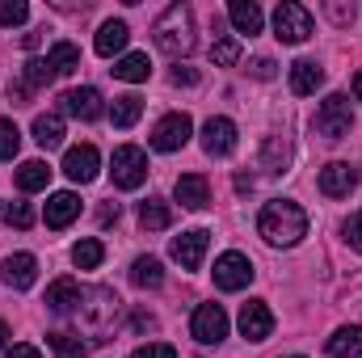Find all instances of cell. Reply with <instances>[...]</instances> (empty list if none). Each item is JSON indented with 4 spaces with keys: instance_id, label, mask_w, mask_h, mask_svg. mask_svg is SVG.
<instances>
[{
    "instance_id": "7dc6e473",
    "label": "cell",
    "mask_w": 362,
    "mask_h": 358,
    "mask_svg": "<svg viewBox=\"0 0 362 358\" xmlns=\"http://www.w3.org/2000/svg\"><path fill=\"white\" fill-rule=\"evenodd\" d=\"M0 224H8V202H0Z\"/></svg>"
},
{
    "instance_id": "ba28073f",
    "label": "cell",
    "mask_w": 362,
    "mask_h": 358,
    "mask_svg": "<svg viewBox=\"0 0 362 358\" xmlns=\"http://www.w3.org/2000/svg\"><path fill=\"white\" fill-rule=\"evenodd\" d=\"M253 282V262L245 258V253H223L219 262H215V287L219 291H245Z\"/></svg>"
},
{
    "instance_id": "3957f363",
    "label": "cell",
    "mask_w": 362,
    "mask_h": 358,
    "mask_svg": "<svg viewBox=\"0 0 362 358\" xmlns=\"http://www.w3.org/2000/svg\"><path fill=\"white\" fill-rule=\"evenodd\" d=\"M110 178H114L118 190H139V185L148 181V152L135 148V144L114 148V156H110Z\"/></svg>"
},
{
    "instance_id": "d6986e66",
    "label": "cell",
    "mask_w": 362,
    "mask_h": 358,
    "mask_svg": "<svg viewBox=\"0 0 362 358\" xmlns=\"http://www.w3.org/2000/svg\"><path fill=\"white\" fill-rule=\"evenodd\" d=\"M127 38H131V30H127V21H118V17H114V21H105V25L97 30V38H93V51L110 59V55H118V51L127 47Z\"/></svg>"
},
{
    "instance_id": "4316f807",
    "label": "cell",
    "mask_w": 362,
    "mask_h": 358,
    "mask_svg": "<svg viewBox=\"0 0 362 358\" xmlns=\"http://www.w3.org/2000/svg\"><path fill=\"white\" fill-rule=\"evenodd\" d=\"M139 114H144V101L135 97V93H127V97H114V105H110V122L114 127H135L139 122Z\"/></svg>"
},
{
    "instance_id": "60d3db41",
    "label": "cell",
    "mask_w": 362,
    "mask_h": 358,
    "mask_svg": "<svg viewBox=\"0 0 362 358\" xmlns=\"http://www.w3.org/2000/svg\"><path fill=\"white\" fill-rule=\"evenodd\" d=\"M249 72H253V76H257V81H274V59H266V55H257V59H253V68H249Z\"/></svg>"
},
{
    "instance_id": "f546056e",
    "label": "cell",
    "mask_w": 362,
    "mask_h": 358,
    "mask_svg": "<svg viewBox=\"0 0 362 358\" xmlns=\"http://www.w3.org/2000/svg\"><path fill=\"white\" fill-rule=\"evenodd\" d=\"M131 282L135 287H160L165 282V270L156 258H135V266H131Z\"/></svg>"
},
{
    "instance_id": "d590c367",
    "label": "cell",
    "mask_w": 362,
    "mask_h": 358,
    "mask_svg": "<svg viewBox=\"0 0 362 358\" xmlns=\"http://www.w3.org/2000/svg\"><path fill=\"white\" fill-rule=\"evenodd\" d=\"M286 156H291V152H286L282 139H270V144H266V169H270V173H278V169L286 165Z\"/></svg>"
},
{
    "instance_id": "c3c4849f",
    "label": "cell",
    "mask_w": 362,
    "mask_h": 358,
    "mask_svg": "<svg viewBox=\"0 0 362 358\" xmlns=\"http://www.w3.org/2000/svg\"><path fill=\"white\" fill-rule=\"evenodd\" d=\"M291 358H303V354H291Z\"/></svg>"
},
{
    "instance_id": "8992f818",
    "label": "cell",
    "mask_w": 362,
    "mask_h": 358,
    "mask_svg": "<svg viewBox=\"0 0 362 358\" xmlns=\"http://www.w3.org/2000/svg\"><path fill=\"white\" fill-rule=\"evenodd\" d=\"M189 333L202 342V346H219L228 337V312L219 304H198L194 308V321H189Z\"/></svg>"
},
{
    "instance_id": "e0dca14e",
    "label": "cell",
    "mask_w": 362,
    "mask_h": 358,
    "mask_svg": "<svg viewBox=\"0 0 362 358\" xmlns=\"http://www.w3.org/2000/svg\"><path fill=\"white\" fill-rule=\"evenodd\" d=\"M173 194H177V202L185 207V211H202V207H211V181L202 178V173H185V178H177Z\"/></svg>"
},
{
    "instance_id": "d4e9b609",
    "label": "cell",
    "mask_w": 362,
    "mask_h": 358,
    "mask_svg": "<svg viewBox=\"0 0 362 358\" xmlns=\"http://www.w3.org/2000/svg\"><path fill=\"white\" fill-rule=\"evenodd\" d=\"M34 144L47 148V152L59 148V144H64V118H59V114H38V118H34Z\"/></svg>"
},
{
    "instance_id": "603a6c76",
    "label": "cell",
    "mask_w": 362,
    "mask_h": 358,
    "mask_svg": "<svg viewBox=\"0 0 362 358\" xmlns=\"http://www.w3.org/2000/svg\"><path fill=\"white\" fill-rule=\"evenodd\" d=\"M51 185V165L47 161H25L21 169H17V190L21 194H38V190H47Z\"/></svg>"
},
{
    "instance_id": "277c9868",
    "label": "cell",
    "mask_w": 362,
    "mask_h": 358,
    "mask_svg": "<svg viewBox=\"0 0 362 358\" xmlns=\"http://www.w3.org/2000/svg\"><path fill=\"white\" fill-rule=\"evenodd\" d=\"M274 34H278V42H286V47L308 42V38H312V13H308L303 4H295V0H282V4L274 8Z\"/></svg>"
},
{
    "instance_id": "f6af8a7d",
    "label": "cell",
    "mask_w": 362,
    "mask_h": 358,
    "mask_svg": "<svg viewBox=\"0 0 362 358\" xmlns=\"http://www.w3.org/2000/svg\"><path fill=\"white\" fill-rule=\"evenodd\" d=\"M354 97H358V101H362V68H358V72H354Z\"/></svg>"
},
{
    "instance_id": "f35d334b",
    "label": "cell",
    "mask_w": 362,
    "mask_h": 358,
    "mask_svg": "<svg viewBox=\"0 0 362 358\" xmlns=\"http://www.w3.org/2000/svg\"><path fill=\"white\" fill-rule=\"evenodd\" d=\"M346 245L362 253V211H354V215L346 219Z\"/></svg>"
},
{
    "instance_id": "484cf974",
    "label": "cell",
    "mask_w": 362,
    "mask_h": 358,
    "mask_svg": "<svg viewBox=\"0 0 362 358\" xmlns=\"http://www.w3.org/2000/svg\"><path fill=\"white\" fill-rule=\"evenodd\" d=\"M47 64H51L55 76H72V72L81 68V51H76L72 42H55V47L47 51Z\"/></svg>"
},
{
    "instance_id": "9a60e30c",
    "label": "cell",
    "mask_w": 362,
    "mask_h": 358,
    "mask_svg": "<svg viewBox=\"0 0 362 358\" xmlns=\"http://www.w3.org/2000/svg\"><path fill=\"white\" fill-rule=\"evenodd\" d=\"M316 185H320V194H325V198H346V194L358 185V173H354L350 165L333 161V165H325V169H320Z\"/></svg>"
},
{
    "instance_id": "7402d4cb",
    "label": "cell",
    "mask_w": 362,
    "mask_h": 358,
    "mask_svg": "<svg viewBox=\"0 0 362 358\" xmlns=\"http://www.w3.org/2000/svg\"><path fill=\"white\" fill-rule=\"evenodd\" d=\"M325 350L333 358H358L362 354V329L358 325H346V329H337L329 342H325Z\"/></svg>"
},
{
    "instance_id": "bcb514c9",
    "label": "cell",
    "mask_w": 362,
    "mask_h": 358,
    "mask_svg": "<svg viewBox=\"0 0 362 358\" xmlns=\"http://www.w3.org/2000/svg\"><path fill=\"white\" fill-rule=\"evenodd\" d=\"M4 342H8V325L0 321V350H4Z\"/></svg>"
},
{
    "instance_id": "8fae6325",
    "label": "cell",
    "mask_w": 362,
    "mask_h": 358,
    "mask_svg": "<svg viewBox=\"0 0 362 358\" xmlns=\"http://www.w3.org/2000/svg\"><path fill=\"white\" fill-rule=\"evenodd\" d=\"M97 165H101V156H97L93 144H81V148H68V152H64V173H68V181L89 185V181L97 178Z\"/></svg>"
},
{
    "instance_id": "7c38bea8",
    "label": "cell",
    "mask_w": 362,
    "mask_h": 358,
    "mask_svg": "<svg viewBox=\"0 0 362 358\" xmlns=\"http://www.w3.org/2000/svg\"><path fill=\"white\" fill-rule=\"evenodd\" d=\"M0 278H4V287H13V291H30L34 278H38V262H34V253H13V258H4Z\"/></svg>"
},
{
    "instance_id": "1f68e13d",
    "label": "cell",
    "mask_w": 362,
    "mask_h": 358,
    "mask_svg": "<svg viewBox=\"0 0 362 358\" xmlns=\"http://www.w3.org/2000/svg\"><path fill=\"white\" fill-rule=\"evenodd\" d=\"M47 342H51L55 358H89V346L72 333H47Z\"/></svg>"
},
{
    "instance_id": "7a4b0ae2",
    "label": "cell",
    "mask_w": 362,
    "mask_h": 358,
    "mask_svg": "<svg viewBox=\"0 0 362 358\" xmlns=\"http://www.w3.org/2000/svg\"><path fill=\"white\" fill-rule=\"evenodd\" d=\"M152 38H156V47L165 51V55H189L194 51V13L185 8V4H169L165 13H160V21L152 25Z\"/></svg>"
},
{
    "instance_id": "52a82bcc",
    "label": "cell",
    "mask_w": 362,
    "mask_h": 358,
    "mask_svg": "<svg viewBox=\"0 0 362 358\" xmlns=\"http://www.w3.org/2000/svg\"><path fill=\"white\" fill-rule=\"evenodd\" d=\"M189 135H194V122H189V114H165L156 127H152V148L156 152H177L189 144Z\"/></svg>"
},
{
    "instance_id": "83f0119b",
    "label": "cell",
    "mask_w": 362,
    "mask_h": 358,
    "mask_svg": "<svg viewBox=\"0 0 362 358\" xmlns=\"http://www.w3.org/2000/svg\"><path fill=\"white\" fill-rule=\"evenodd\" d=\"M139 224H144L148 232H160V228L173 224V207H169L165 198H148V202L139 207Z\"/></svg>"
},
{
    "instance_id": "74e56055",
    "label": "cell",
    "mask_w": 362,
    "mask_h": 358,
    "mask_svg": "<svg viewBox=\"0 0 362 358\" xmlns=\"http://www.w3.org/2000/svg\"><path fill=\"white\" fill-rule=\"evenodd\" d=\"M131 358H177V350L169 342H148V346H139Z\"/></svg>"
},
{
    "instance_id": "9c48e42d",
    "label": "cell",
    "mask_w": 362,
    "mask_h": 358,
    "mask_svg": "<svg viewBox=\"0 0 362 358\" xmlns=\"http://www.w3.org/2000/svg\"><path fill=\"white\" fill-rule=\"evenodd\" d=\"M206 245H211V232H202V228H189V232L173 236L169 253H173V262H177L181 270H198V266H202V258H206Z\"/></svg>"
},
{
    "instance_id": "6da1fadb",
    "label": "cell",
    "mask_w": 362,
    "mask_h": 358,
    "mask_svg": "<svg viewBox=\"0 0 362 358\" xmlns=\"http://www.w3.org/2000/svg\"><path fill=\"white\" fill-rule=\"evenodd\" d=\"M257 232L270 245L291 249V245H299L308 236V211L299 202H291V198H274V202L262 207V215H257Z\"/></svg>"
},
{
    "instance_id": "2e32d148",
    "label": "cell",
    "mask_w": 362,
    "mask_h": 358,
    "mask_svg": "<svg viewBox=\"0 0 362 358\" xmlns=\"http://www.w3.org/2000/svg\"><path fill=\"white\" fill-rule=\"evenodd\" d=\"M81 215V198L72 194V190H59V194H51L47 198V211H42V219H47V228H68L72 219Z\"/></svg>"
},
{
    "instance_id": "5bb4252c",
    "label": "cell",
    "mask_w": 362,
    "mask_h": 358,
    "mask_svg": "<svg viewBox=\"0 0 362 358\" xmlns=\"http://www.w3.org/2000/svg\"><path fill=\"white\" fill-rule=\"evenodd\" d=\"M270 329H274V312L262 299H249V304L240 308V333H245L249 342H266Z\"/></svg>"
},
{
    "instance_id": "8d00e7d4",
    "label": "cell",
    "mask_w": 362,
    "mask_h": 358,
    "mask_svg": "<svg viewBox=\"0 0 362 358\" xmlns=\"http://www.w3.org/2000/svg\"><path fill=\"white\" fill-rule=\"evenodd\" d=\"M8 224L13 228H30L34 224V207L30 202H8Z\"/></svg>"
},
{
    "instance_id": "e575fe53",
    "label": "cell",
    "mask_w": 362,
    "mask_h": 358,
    "mask_svg": "<svg viewBox=\"0 0 362 358\" xmlns=\"http://www.w3.org/2000/svg\"><path fill=\"white\" fill-rule=\"evenodd\" d=\"M25 17H30L25 0H0V25H21Z\"/></svg>"
},
{
    "instance_id": "f1b7e54d",
    "label": "cell",
    "mask_w": 362,
    "mask_h": 358,
    "mask_svg": "<svg viewBox=\"0 0 362 358\" xmlns=\"http://www.w3.org/2000/svg\"><path fill=\"white\" fill-rule=\"evenodd\" d=\"M240 59V42L232 38V34H219V25H215V42H211V64L215 68H232Z\"/></svg>"
},
{
    "instance_id": "30bf717a",
    "label": "cell",
    "mask_w": 362,
    "mask_h": 358,
    "mask_svg": "<svg viewBox=\"0 0 362 358\" xmlns=\"http://www.w3.org/2000/svg\"><path fill=\"white\" fill-rule=\"evenodd\" d=\"M202 152L206 156H232L236 152V122L232 118H206L202 122Z\"/></svg>"
},
{
    "instance_id": "7bdbcfd3",
    "label": "cell",
    "mask_w": 362,
    "mask_h": 358,
    "mask_svg": "<svg viewBox=\"0 0 362 358\" xmlns=\"http://www.w3.org/2000/svg\"><path fill=\"white\" fill-rule=\"evenodd\" d=\"M97 219H101V228H105V224H118V202H105V207L97 211Z\"/></svg>"
},
{
    "instance_id": "44dd1931",
    "label": "cell",
    "mask_w": 362,
    "mask_h": 358,
    "mask_svg": "<svg viewBox=\"0 0 362 358\" xmlns=\"http://www.w3.org/2000/svg\"><path fill=\"white\" fill-rule=\"evenodd\" d=\"M320 85H325V68H320L316 59H299V64H291V93L308 97V93H316Z\"/></svg>"
},
{
    "instance_id": "d6a6232c",
    "label": "cell",
    "mask_w": 362,
    "mask_h": 358,
    "mask_svg": "<svg viewBox=\"0 0 362 358\" xmlns=\"http://www.w3.org/2000/svg\"><path fill=\"white\" fill-rule=\"evenodd\" d=\"M17 148H21V131H17V122H13V118H0V161H13Z\"/></svg>"
},
{
    "instance_id": "5b68a950",
    "label": "cell",
    "mask_w": 362,
    "mask_h": 358,
    "mask_svg": "<svg viewBox=\"0 0 362 358\" xmlns=\"http://www.w3.org/2000/svg\"><path fill=\"white\" fill-rule=\"evenodd\" d=\"M350 127H354L350 97H346V93L325 97V101H320V110H316V131H320L325 139H346V135H350Z\"/></svg>"
},
{
    "instance_id": "ac0fdd59",
    "label": "cell",
    "mask_w": 362,
    "mask_h": 358,
    "mask_svg": "<svg viewBox=\"0 0 362 358\" xmlns=\"http://www.w3.org/2000/svg\"><path fill=\"white\" fill-rule=\"evenodd\" d=\"M228 17H232V25H236V34H262V25H266V17H262V8L253 4V0H232L228 4Z\"/></svg>"
},
{
    "instance_id": "ab89813d",
    "label": "cell",
    "mask_w": 362,
    "mask_h": 358,
    "mask_svg": "<svg viewBox=\"0 0 362 358\" xmlns=\"http://www.w3.org/2000/svg\"><path fill=\"white\" fill-rule=\"evenodd\" d=\"M329 17H333L337 25H350V21H354V4H337V0H333V4H329Z\"/></svg>"
},
{
    "instance_id": "ee69618b",
    "label": "cell",
    "mask_w": 362,
    "mask_h": 358,
    "mask_svg": "<svg viewBox=\"0 0 362 358\" xmlns=\"http://www.w3.org/2000/svg\"><path fill=\"white\" fill-rule=\"evenodd\" d=\"M4 358H42V354H38L34 346H13V350H8Z\"/></svg>"
},
{
    "instance_id": "cb8c5ba5",
    "label": "cell",
    "mask_w": 362,
    "mask_h": 358,
    "mask_svg": "<svg viewBox=\"0 0 362 358\" xmlns=\"http://www.w3.org/2000/svg\"><path fill=\"white\" fill-rule=\"evenodd\" d=\"M118 81H131V85H139V81H148L152 76V64H148V55L144 51H131V55H122L114 68H110Z\"/></svg>"
},
{
    "instance_id": "4fadbf2b",
    "label": "cell",
    "mask_w": 362,
    "mask_h": 358,
    "mask_svg": "<svg viewBox=\"0 0 362 358\" xmlns=\"http://www.w3.org/2000/svg\"><path fill=\"white\" fill-rule=\"evenodd\" d=\"M64 110H68L72 118H81V122H97V118L105 114V105H101V93L93 89V85L64 93Z\"/></svg>"
},
{
    "instance_id": "4dcf8cb0",
    "label": "cell",
    "mask_w": 362,
    "mask_h": 358,
    "mask_svg": "<svg viewBox=\"0 0 362 358\" xmlns=\"http://www.w3.org/2000/svg\"><path fill=\"white\" fill-rule=\"evenodd\" d=\"M101 258H105V245H101V241H93V236L72 245V262H76L81 270H97V266H101Z\"/></svg>"
},
{
    "instance_id": "ffe728a7",
    "label": "cell",
    "mask_w": 362,
    "mask_h": 358,
    "mask_svg": "<svg viewBox=\"0 0 362 358\" xmlns=\"http://www.w3.org/2000/svg\"><path fill=\"white\" fill-rule=\"evenodd\" d=\"M81 295H85V291H81L76 278H55V282L47 287V308H51V312H72V308L81 304Z\"/></svg>"
},
{
    "instance_id": "836d02e7",
    "label": "cell",
    "mask_w": 362,
    "mask_h": 358,
    "mask_svg": "<svg viewBox=\"0 0 362 358\" xmlns=\"http://www.w3.org/2000/svg\"><path fill=\"white\" fill-rule=\"evenodd\" d=\"M21 81H25L30 89H42V85H51V81H55V72H51V64H47V59H30V64H25V72H21Z\"/></svg>"
},
{
    "instance_id": "b9f144b4",
    "label": "cell",
    "mask_w": 362,
    "mask_h": 358,
    "mask_svg": "<svg viewBox=\"0 0 362 358\" xmlns=\"http://www.w3.org/2000/svg\"><path fill=\"white\" fill-rule=\"evenodd\" d=\"M173 85H198V72L194 68H173Z\"/></svg>"
}]
</instances>
